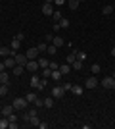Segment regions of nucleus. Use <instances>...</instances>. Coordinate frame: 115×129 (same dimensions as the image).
Segmentation results:
<instances>
[{"mask_svg": "<svg viewBox=\"0 0 115 129\" xmlns=\"http://www.w3.org/2000/svg\"><path fill=\"white\" fill-rule=\"evenodd\" d=\"M31 87H33V89H38V91H42L44 87H46V79L40 81L37 75H33V77H31Z\"/></svg>", "mask_w": 115, "mask_h": 129, "instance_id": "1", "label": "nucleus"}, {"mask_svg": "<svg viewBox=\"0 0 115 129\" xmlns=\"http://www.w3.org/2000/svg\"><path fill=\"white\" fill-rule=\"evenodd\" d=\"M27 98H16V100H14V104H12V106L16 108V110H25V108H27Z\"/></svg>", "mask_w": 115, "mask_h": 129, "instance_id": "2", "label": "nucleus"}, {"mask_svg": "<svg viewBox=\"0 0 115 129\" xmlns=\"http://www.w3.org/2000/svg\"><path fill=\"white\" fill-rule=\"evenodd\" d=\"M38 48L37 46H33V48H27V52H25V56H27V60H37L38 58Z\"/></svg>", "mask_w": 115, "mask_h": 129, "instance_id": "3", "label": "nucleus"}, {"mask_svg": "<svg viewBox=\"0 0 115 129\" xmlns=\"http://www.w3.org/2000/svg\"><path fill=\"white\" fill-rule=\"evenodd\" d=\"M25 70L31 71V73H35V71L38 70V62H37V60H27V64H25Z\"/></svg>", "mask_w": 115, "mask_h": 129, "instance_id": "4", "label": "nucleus"}, {"mask_svg": "<svg viewBox=\"0 0 115 129\" xmlns=\"http://www.w3.org/2000/svg\"><path fill=\"white\" fill-rule=\"evenodd\" d=\"M86 89H96V87L100 85V81H98V77H86Z\"/></svg>", "mask_w": 115, "mask_h": 129, "instance_id": "5", "label": "nucleus"}, {"mask_svg": "<svg viewBox=\"0 0 115 129\" xmlns=\"http://www.w3.org/2000/svg\"><path fill=\"white\" fill-rule=\"evenodd\" d=\"M102 87H104V89H113L115 87V79L113 77H104V79H102Z\"/></svg>", "mask_w": 115, "mask_h": 129, "instance_id": "6", "label": "nucleus"}, {"mask_svg": "<svg viewBox=\"0 0 115 129\" xmlns=\"http://www.w3.org/2000/svg\"><path fill=\"white\" fill-rule=\"evenodd\" d=\"M63 94H65V89H63V87H58V85H56L54 89H52V96H54V98H61Z\"/></svg>", "mask_w": 115, "mask_h": 129, "instance_id": "7", "label": "nucleus"}, {"mask_svg": "<svg viewBox=\"0 0 115 129\" xmlns=\"http://www.w3.org/2000/svg\"><path fill=\"white\" fill-rule=\"evenodd\" d=\"M4 66H6V70H14V66H16V58H14V56L4 58Z\"/></svg>", "mask_w": 115, "mask_h": 129, "instance_id": "8", "label": "nucleus"}, {"mask_svg": "<svg viewBox=\"0 0 115 129\" xmlns=\"http://www.w3.org/2000/svg\"><path fill=\"white\" fill-rule=\"evenodd\" d=\"M14 58H16L17 66H25V64H27V56H25V54H16Z\"/></svg>", "mask_w": 115, "mask_h": 129, "instance_id": "9", "label": "nucleus"}, {"mask_svg": "<svg viewBox=\"0 0 115 129\" xmlns=\"http://www.w3.org/2000/svg\"><path fill=\"white\" fill-rule=\"evenodd\" d=\"M42 14H44V16H52V14H54L52 4H46V2H44V4H42Z\"/></svg>", "mask_w": 115, "mask_h": 129, "instance_id": "10", "label": "nucleus"}, {"mask_svg": "<svg viewBox=\"0 0 115 129\" xmlns=\"http://www.w3.org/2000/svg\"><path fill=\"white\" fill-rule=\"evenodd\" d=\"M0 56H4V58H8V56H14V50H12L10 46H2V48H0Z\"/></svg>", "mask_w": 115, "mask_h": 129, "instance_id": "11", "label": "nucleus"}, {"mask_svg": "<svg viewBox=\"0 0 115 129\" xmlns=\"http://www.w3.org/2000/svg\"><path fill=\"white\" fill-rule=\"evenodd\" d=\"M4 83H10V75L6 73V70L0 71V85H4Z\"/></svg>", "mask_w": 115, "mask_h": 129, "instance_id": "12", "label": "nucleus"}, {"mask_svg": "<svg viewBox=\"0 0 115 129\" xmlns=\"http://www.w3.org/2000/svg\"><path fill=\"white\" fill-rule=\"evenodd\" d=\"M60 71H61V75H67V73L71 71V64H61L60 66Z\"/></svg>", "mask_w": 115, "mask_h": 129, "instance_id": "13", "label": "nucleus"}, {"mask_svg": "<svg viewBox=\"0 0 115 129\" xmlns=\"http://www.w3.org/2000/svg\"><path fill=\"white\" fill-rule=\"evenodd\" d=\"M71 91H73V94H77V96H81L82 92H84V89H82L81 85H73V87H71Z\"/></svg>", "mask_w": 115, "mask_h": 129, "instance_id": "14", "label": "nucleus"}, {"mask_svg": "<svg viewBox=\"0 0 115 129\" xmlns=\"http://www.w3.org/2000/svg\"><path fill=\"white\" fill-rule=\"evenodd\" d=\"M23 70H25V66H14V70H12V73H14V75H21L23 73Z\"/></svg>", "mask_w": 115, "mask_h": 129, "instance_id": "15", "label": "nucleus"}, {"mask_svg": "<svg viewBox=\"0 0 115 129\" xmlns=\"http://www.w3.org/2000/svg\"><path fill=\"white\" fill-rule=\"evenodd\" d=\"M37 62H38V68H48V64H50V60H46V58H37Z\"/></svg>", "mask_w": 115, "mask_h": 129, "instance_id": "16", "label": "nucleus"}, {"mask_svg": "<svg viewBox=\"0 0 115 129\" xmlns=\"http://www.w3.org/2000/svg\"><path fill=\"white\" fill-rule=\"evenodd\" d=\"M8 91H10V83L0 85V94H2V96H6V94H8Z\"/></svg>", "mask_w": 115, "mask_h": 129, "instance_id": "17", "label": "nucleus"}, {"mask_svg": "<svg viewBox=\"0 0 115 129\" xmlns=\"http://www.w3.org/2000/svg\"><path fill=\"white\" fill-rule=\"evenodd\" d=\"M79 4H81V0H67V6H69L71 10H77Z\"/></svg>", "mask_w": 115, "mask_h": 129, "instance_id": "18", "label": "nucleus"}, {"mask_svg": "<svg viewBox=\"0 0 115 129\" xmlns=\"http://www.w3.org/2000/svg\"><path fill=\"white\" fill-rule=\"evenodd\" d=\"M14 110H16L14 106H4V108H2V116H6V118H8V116H10Z\"/></svg>", "mask_w": 115, "mask_h": 129, "instance_id": "19", "label": "nucleus"}, {"mask_svg": "<svg viewBox=\"0 0 115 129\" xmlns=\"http://www.w3.org/2000/svg\"><path fill=\"white\" fill-rule=\"evenodd\" d=\"M52 43H54V46H58V48L65 44V43H63V39H61V37H54V39H52Z\"/></svg>", "mask_w": 115, "mask_h": 129, "instance_id": "20", "label": "nucleus"}, {"mask_svg": "<svg viewBox=\"0 0 115 129\" xmlns=\"http://www.w3.org/2000/svg\"><path fill=\"white\" fill-rule=\"evenodd\" d=\"M77 52H79V50H75V48H73V52L69 54V56H67V64H73V62L77 60Z\"/></svg>", "mask_w": 115, "mask_h": 129, "instance_id": "21", "label": "nucleus"}, {"mask_svg": "<svg viewBox=\"0 0 115 129\" xmlns=\"http://www.w3.org/2000/svg\"><path fill=\"white\" fill-rule=\"evenodd\" d=\"M21 46V41H17V39H14L12 41V50H14V56H16V50Z\"/></svg>", "mask_w": 115, "mask_h": 129, "instance_id": "22", "label": "nucleus"}, {"mask_svg": "<svg viewBox=\"0 0 115 129\" xmlns=\"http://www.w3.org/2000/svg\"><path fill=\"white\" fill-rule=\"evenodd\" d=\"M52 106H54V96L44 98V108H52Z\"/></svg>", "mask_w": 115, "mask_h": 129, "instance_id": "23", "label": "nucleus"}, {"mask_svg": "<svg viewBox=\"0 0 115 129\" xmlns=\"http://www.w3.org/2000/svg\"><path fill=\"white\" fill-rule=\"evenodd\" d=\"M25 98H27V102H33L35 104V100H37V92H27V96H25Z\"/></svg>", "mask_w": 115, "mask_h": 129, "instance_id": "24", "label": "nucleus"}, {"mask_svg": "<svg viewBox=\"0 0 115 129\" xmlns=\"http://www.w3.org/2000/svg\"><path fill=\"white\" fill-rule=\"evenodd\" d=\"M29 123H31V125H35V127H38V123H40L38 116H31V118H29Z\"/></svg>", "mask_w": 115, "mask_h": 129, "instance_id": "25", "label": "nucleus"}, {"mask_svg": "<svg viewBox=\"0 0 115 129\" xmlns=\"http://www.w3.org/2000/svg\"><path fill=\"white\" fill-rule=\"evenodd\" d=\"M50 79L60 81V79H61V71H60V70H54V71H52V77H50Z\"/></svg>", "mask_w": 115, "mask_h": 129, "instance_id": "26", "label": "nucleus"}, {"mask_svg": "<svg viewBox=\"0 0 115 129\" xmlns=\"http://www.w3.org/2000/svg\"><path fill=\"white\" fill-rule=\"evenodd\" d=\"M58 23H60V27H63V29H67V27H69V19H67V17H61Z\"/></svg>", "mask_w": 115, "mask_h": 129, "instance_id": "27", "label": "nucleus"}, {"mask_svg": "<svg viewBox=\"0 0 115 129\" xmlns=\"http://www.w3.org/2000/svg\"><path fill=\"white\" fill-rule=\"evenodd\" d=\"M8 125H10V121H8V118H6V116H4V118L0 119V129H6V127H8Z\"/></svg>", "mask_w": 115, "mask_h": 129, "instance_id": "28", "label": "nucleus"}, {"mask_svg": "<svg viewBox=\"0 0 115 129\" xmlns=\"http://www.w3.org/2000/svg\"><path fill=\"white\" fill-rule=\"evenodd\" d=\"M111 12H113V6H104V10H102V14H104V16H109Z\"/></svg>", "mask_w": 115, "mask_h": 129, "instance_id": "29", "label": "nucleus"}, {"mask_svg": "<svg viewBox=\"0 0 115 129\" xmlns=\"http://www.w3.org/2000/svg\"><path fill=\"white\" fill-rule=\"evenodd\" d=\"M71 66H73V70H81V68H82V62H81V60H75Z\"/></svg>", "mask_w": 115, "mask_h": 129, "instance_id": "30", "label": "nucleus"}, {"mask_svg": "<svg viewBox=\"0 0 115 129\" xmlns=\"http://www.w3.org/2000/svg\"><path fill=\"white\" fill-rule=\"evenodd\" d=\"M100 71H102V68H100V64H94V66H92V73H94V75H98Z\"/></svg>", "mask_w": 115, "mask_h": 129, "instance_id": "31", "label": "nucleus"}, {"mask_svg": "<svg viewBox=\"0 0 115 129\" xmlns=\"http://www.w3.org/2000/svg\"><path fill=\"white\" fill-rule=\"evenodd\" d=\"M42 77H52V70H50V68H44L42 70Z\"/></svg>", "mask_w": 115, "mask_h": 129, "instance_id": "32", "label": "nucleus"}, {"mask_svg": "<svg viewBox=\"0 0 115 129\" xmlns=\"http://www.w3.org/2000/svg\"><path fill=\"white\" fill-rule=\"evenodd\" d=\"M37 48H38V52H46V50H48V44H38V46H37Z\"/></svg>", "mask_w": 115, "mask_h": 129, "instance_id": "33", "label": "nucleus"}, {"mask_svg": "<svg viewBox=\"0 0 115 129\" xmlns=\"http://www.w3.org/2000/svg\"><path fill=\"white\" fill-rule=\"evenodd\" d=\"M77 60H81V62H82V60H86V54L79 50V52H77Z\"/></svg>", "mask_w": 115, "mask_h": 129, "instance_id": "34", "label": "nucleus"}, {"mask_svg": "<svg viewBox=\"0 0 115 129\" xmlns=\"http://www.w3.org/2000/svg\"><path fill=\"white\" fill-rule=\"evenodd\" d=\"M35 106H37V108H42L44 106V100H42V98H37V100H35Z\"/></svg>", "mask_w": 115, "mask_h": 129, "instance_id": "35", "label": "nucleus"}, {"mask_svg": "<svg viewBox=\"0 0 115 129\" xmlns=\"http://www.w3.org/2000/svg\"><path fill=\"white\" fill-rule=\"evenodd\" d=\"M46 52H48V54H56V52H58V46H54V44H52V46H48V50H46Z\"/></svg>", "mask_w": 115, "mask_h": 129, "instance_id": "36", "label": "nucleus"}, {"mask_svg": "<svg viewBox=\"0 0 115 129\" xmlns=\"http://www.w3.org/2000/svg\"><path fill=\"white\" fill-rule=\"evenodd\" d=\"M48 68H50L52 71H54V70H60V66L56 64V62H50V64H48Z\"/></svg>", "mask_w": 115, "mask_h": 129, "instance_id": "37", "label": "nucleus"}, {"mask_svg": "<svg viewBox=\"0 0 115 129\" xmlns=\"http://www.w3.org/2000/svg\"><path fill=\"white\" fill-rule=\"evenodd\" d=\"M52 16H54L56 23H58V21H60V19H61V17H63V16H61V14H60V12H54V14H52Z\"/></svg>", "mask_w": 115, "mask_h": 129, "instance_id": "38", "label": "nucleus"}, {"mask_svg": "<svg viewBox=\"0 0 115 129\" xmlns=\"http://www.w3.org/2000/svg\"><path fill=\"white\" fill-rule=\"evenodd\" d=\"M29 118H31V116H37V114H38V110H37V108H31V110H29Z\"/></svg>", "mask_w": 115, "mask_h": 129, "instance_id": "39", "label": "nucleus"}, {"mask_svg": "<svg viewBox=\"0 0 115 129\" xmlns=\"http://www.w3.org/2000/svg\"><path fill=\"white\" fill-rule=\"evenodd\" d=\"M8 121H17V116H16L14 112H12L10 116H8Z\"/></svg>", "mask_w": 115, "mask_h": 129, "instance_id": "40", "label": "nucleus"}, {"mask_svg": "<svg viewBox=\"0 0 115 129\" xmlns=\"http://www.w3.org/2000/svg\"><path fill=\"white\" fill-rule=\"evenodd\" d=\"M10 129H17V121H10V125H8Z\"/></svg>", "mask_w": 115, "mask_h": 129, "instance_id": "41", "label": "nucleus"}, {"mask_svg": "<svg viewBox=\"0 0 115 129\" xmlns=\"http://www.w3.org/2000/svg\"><path fill=\"white\" fill-rule=\"evenodd\" d=\"M16 39H17V41H23V39H25V35H23V33H17Z\"/></svg>", "mask_w": 115, "mask_h": 129, "instance_id": "42", "label": "nucleus"}, {"mask_svg": "<svg viewBox=\"0 0 115 129\" xmlns=\"http://www.w3.org/2000/svg\"><path fill=\"white\" fill-rule=\"evenodd\" d=\"M61 87H63V89H65V92H67V91H71V87H73V85H69V83H65V85H61Z\"/></svg>", "mask_w": 115, "mask_h": 129, "instance_id": "43", "label": "nucleus"}, {"mask_svg": "<svg viewBox=\"0 0 115 129\" xmlns=\"http://www.w3.org/2000/svg\"><path fill=\"white\" fill-rule=\"evenodd\" d=\"M54 2H56V4H58V6H61V4H65L67 0H54Z\"/></svg>", "mask_w": 115, "mask_h": 129, "instance_id": "44", "label": "nucleus"}, {"mask_svg": "<svg viewBox=\"0 0 115 129\" xmlns=\"http://www.w3.org/2000/svg\"><path fill=\"white\" fill-rule=\"evenodd\" d=\"M6 70V66H4V62H0V71H4Z\"/></svg>", "mask_w": 115, "mask_h": 129, "instance_id": "45", "label": "nucleus"}, {"mask_svg": "<svg viewBox=\"0 0 115 129\" xmlns=\"http://www.w3.org/2000/svg\"><path fill=\"white\" fill-rule=\"evenodd\" d=\"M111 56H115V46H113V48H111Z\"/></svg>", "mask_w": 115, "mask_h": 129, "instance_id": "46", "label": "nucleus"}, {"mask_svg": "<svg viewBox=\"0 0 115 129\" xmlns=\"http://www.w3.org/2000/svg\"><path fill=\"white\" fill-rule=\"evenodd\" d=\"M44 2H46V4H52V2H54V0H44Z\"/></svg>", "mask_w": 115, "mask_h": 129, "instance_id": "47", "label": "nucleus"}, {"mask_svg": "<svg viewBox=\"0 0 115 129\" xmlns=\"http://www.w3.org/2000/svg\"><path fill=\"white\" fill-rule=\"evenodd\" d=\"M111 77H113V79H115V71H113V75H111Z\"/></svg>", "mask_w": 115, "mask_h": 129, "instance_id": "48", "label": "nucleus"}, {"mask_svg": "<svg viewBox=\"0 0 115 129\" xmlns=\"http://www.w3.org/2000/svg\"><path fill=\"white\" fill-rule=\"evenodd\" d=\"M81 2H84V0H81Z\"/></svg>", "mask_w": 115, "mask_h": 129, "instance_id": "49", "label": "nucleus"}]
</instances>
